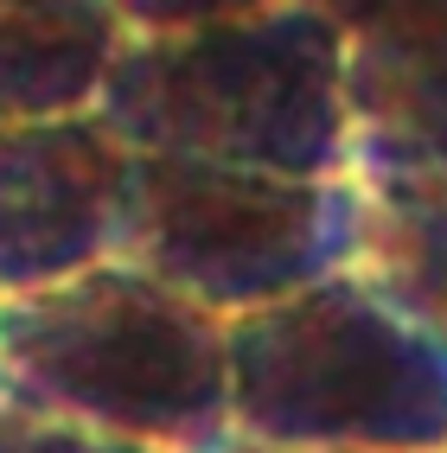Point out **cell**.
<instances>
[{
	"label": "cell",
	"mask_w": 447,
	"mask_h": 453,
	"mask_svg": "<svg viewBox=\"0 0 447 453\" xmlns=\"http://www.w3.org/2000/svg\"><path fill=\"white\" fill-rule=\"evenodd\" d=\"M96 122L128 154H173L288 179H345V33L307 0L128 39L96 89Z\"/></svg>",
	"instance_id": "obj_1"
},
{
	"label": "cell",
	"mask_w": 447,
	"mask_h": 453,
	"mask_svg": "<svg viewBox=\"0 0 447 453\" xmlns=\"http://www.w3.org/2000/svg\"><path fill=\"white\" fill-rule=\"evenodd\" d=\"M0 377L166 453L230 434V319L115 256L0 300Z\"/></svg>",
	"instance_id": "obj_2"
},
{
	"label": "cell",
	"mask_w": 447,
	"mask_h": 453,
	"mask_svg": "<svg viewBox=\"0 0 447 453\" xmlns=\"http://www.w3.org/2000/svg\"><path fill=\"white\" fill-rule=\"evenodd\" d=\"M230 434L447 453V345L339 268L230 319Z\"/></svg>",
	"instance_id": "obj_3"
},
{
	"label": "cell",
	"mask_w": 447,
	"mask_h": 453,
	"mask_svg": "<svg viewBox=\"0 0 447 453\" xmlns=\"http://www.w3.org/2000/svg\"><path fill=\"white\" fill-rule=\"evenodd\" d=\"M358 186L288 179L173 154H128L115 262L166 281L192 307L243 319L351 268Z\"/></svg>",
	"instance_id": "obj_4"
},
{
	"label": "cell",
	"mask_w": 447,
	"mask_h": 453,
	"mask_svg": "<svg viewBox=\"0 0 447 453\" xmlns=\"http://www.w3.org/2000/svg\"><path fill=\"white\" fill-rule=\"evenodd\" d=\"M128 186V147L96 109L0 122V300L109 262Z\"/></svg>",
	"instance_id": "obj_5"
},
{
	"label": "cell",
	"mask_w": 447,
	"mask_h": 453,
	"mask_svg": "<svg viewBox=\"0 0 447 453\" xmlns=\"http://www.w3.org/2000/svg\"><path fill=\"white\" fill-rule=\"evenodd\" d=\"M351 166L447 179V19L345 39Z\"/></svg>",
	"instance_id": "obj_6"
},
{
	"label": "cell",
	"mask_w": 447,
	"mask_h": 453,
	"mask_svg": "<svg viewBox=\"0 0 447 453\" xmlns=\"http://www.w3.org/2000/svg\"><path fill=\"white\" fill-rule=\"evenodd\" d=\"M128 45L109 0H0V122H51L96 109Z\"/></svg>",
	"instance_id": "obj_7"
},
{
	"label": "cell",
	"mask_w": 447,
	"mask_h": 453,
	"mask_svg": "<svg viewBox=\"0 0 447 453\" xmlns=\"http://www.w3.org/2000/svg\"><path fill=\"white\" fill-rule=\"evenodd\" d=\"M358 236L351 275L447 345V179L351 166Z\"/></svg>",
	"instance_id": "obj_8"
},
{
	"label": "cell",
	"mask_w": 447,
	"mask_h": 453,
	"mask_svg": "<svg viewBox=\"0 0 447 453\" xmlns=\"http://www.w3.org/2000/svg\"><path fill=\"white\" fill-rule=\"evenodd\" d=\"M0 453H166V447L109 434L96 421L19 389L13 377H0Z\"/></svg>",
	"instance_id": "obj_9"
},
{
	"label": "cell",
	"mask_w": 447,
	"mask_h": 453,
	"mask_svg": "<svg viewBox=\"0 0 447 453\" xmlns=\"http://www.w3.org/2000/svg\"><path fill=\"white\" fill-rule=\"evenodd\" d=\"M109 7L128 26V39H166V33H192V26L262 13V7H275V0H109Z\"/></svg>",
	"instance_id": "obj_10"
},
{
	"label": "cell",
	"mask_w": 447,
	"mask_h": 453,
	"mask_svg": "<svg viewBox=\"0 0 447 453\" xmlns=\"http://www.w3.org/2000/svg\"><path fill=\"white\" fill-rule=\"evenodd\" d=\"M313 13H326L339 33H383V26H422L447 19V0H307Z\"/></svg>",
	"instance_id": "obj_11"
},
{
	"label": "cell",
	"mask_w": 447,
	"mask_h": 453,
	"mask_svg": "<svg viewBox=\"0 0 447 453\" xmlns=\"http://www.w3.org/2000/svg\"><path fill=\"white\" fill-rule=\"evenodd\" d=\"M204 453H365V447H275V441H250V434H224Z\"/></svg>",
	"instance_id": "obj_12"
}]
</instances>
